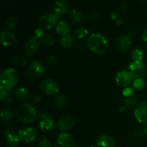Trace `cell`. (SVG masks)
Wrapping results in <instances>:
<instances>
[{
  "label": "cell",
  "mask_w": 147,
  "mask_h": 147,
  "mask_svg": "<svg viewBox=\"0 0 147 147\" xmlns=\"http://www.w3.org/2000/svg\"><path fill=\"white\" fill-rule=\"evenodd\" d=\"M116 24H121L122 21H121V20L120 18H118L117 20H116Z\"/></svg>",
  "instance_id": "60d3db41"
},
{
  "label": "cell",
  "mask_w": 147,
  "mask_h": 147,
  "mask_svg": "<svg viewBox=\"0 0 147 147\" xmlns=\"http://www.w3.org/2000/svg\"><path fill=\"white\" fill-rule=\"evenodd\" d=\"M19 80V73L15 69L8 68L1 74L0 89L11 91Z\"/></svg>",
  "instance_id": "7a4b0ae2"
},
{
  "label": "cell",
  "mask_w": 147,
  "mask_h": 147,
  "mask_svg": "<svg viewBox=\"0 0 147 147\" xmlns=\"http://www.w3.org/2000/svg\"><path fill=\"white\" fill-rule=\"evenodd\" d=\"M133 94V89L131 88H126L123 90V95L125 96V98L126 97H130Z\"/></svg>",
  "instance_id": "e575fe53"
},
{
  "label": "cell",
  "mask_w": 147,
  "mask_h": 147,
  "mask_svg": "<svg viewBox=\"0 0 147 147\" xmlns=\"http://www.w3.org/2000/svg\"><path fill=\"white\" fill-rule=\"evenodd\" d=\"M70 19L75 23H80L84 20V15L78 9H73L70 12Z\"/></svg>",
  "instance_id": "603a6c76"
},
{
  "label": "cell",
  "mask_w": 147,
  "mask_h": 147,
  "mask_svg": "<svg viewBox=\"0 0 147 147\" xmlns=\"http://www.w3.org/2000/svg\"><path fill=\"white\" fill-rule=\"evenodd\" d=\"M142 1H147V0H142Z\"/></svg>",
  "instance_id": "ee69618b"
},
{
  "label": "cell",
  "mask_w": 147,
  "mask_h": 147,
  "mask_svg": "<svg viewBox=\"0 0 147 147\" xmlns=\"http://www.w3.org/2000/svg\"><path fill=\"white\" fill-rule=\"evenodd\" d=\"M58 128L61 131L66 132L70 131L76 125V120L71 115L65 114L62 116L57 121Z\"/></svg>",
  "instance_id": "52a82bcc"
},
{
  "label": "cell",
  "mask_w": 147,
  "mask_h": 147,
  "mask_svg": "<svg viewBox=\"0 0 147 147\" xmlns=\"http://www.w3.org/2000/svg\"><path fill=\"white\" fill-rule=\"evenodd\" d=\"M142 39L147 42V29L144 31L143 34H142Z\"/></svg>",
  "instance_id": "ab89813d"
},
{
  "label": "cell",
  "mask_w": 147,
  "mask_h": 147,
  "mask_svg": "<svg viewBox=\"0 0 147 147\" xmlns=\"http://www.w3.org/2000/svg\"><path fill=\"white\" fill-rule=\"evenodd\" d=\"M46 63H47L49 66L55 65L57 63V58L56 57H55V56H49V57L46 59Z\"/></svg>",
  "instance_id": "836d02e7"
},
{
  "label": "cell",
  "mask_w": 147,
  "mask_h": 147,
  "mask_svg": "<svg viewBox=\"0 0 147 147\" xmlns=\"http://www.w3.org/2000/svg\"><path fill=\"white\" fill-rule=\"evenodd\" d=\"M133 76H131L129 71L122 70L119 72L116 76V84L121 87L127 88L132 83Z\"/></svg>",
  "instance_id": "8fae6325"
},
{
  "label": "cell",
  "mask_w": 147,
  "mask_h": 147,
  "mask_svg": "<svg viewBox=\"0 0 147 147\" xmlns=\"http://www.w3.org/2000/svg\"><path fill=\"white\" fill-rule=\"evenodd\" d=\"M134 116L138 122L147 125V101L142 102L138 105L135 109Z\"/></svg>",
  "instance_id": "7c38bea8"
},
{
  "label": "cell",
  "mask_w": 147,
  "mask_h": 147,
  "mask_svg": "<svg viewBox=\"0 0 147 147\" xmlns=\"http://www.w3.org/2000/svg\"><path fill=\"white\" fill-rule=\"evenodd\" d=\"M134 135L135 137L141 138L142 136V135H143V133H142V132L141 131H136V132H134Z\"/></svg>",
  "instance_id": "f35d334b"
},
{
  "label": "cell",
  "mask_w": 147,
  "mask_h": 147,
  "mask_svg": "<svg viewBox=\"0 0 147 147\" xmlns=\"http://www.w3.org/2000/svg\"><path fill=\"white\" fill-rule=\"evenodd\" d=\"M40 46V42L35 37H32L27 40L24 47V52L28 55H34L38 50Z\"/></svg>",
  "instance_id": "2e32d148"
},
{
  "label": "cell",
  "mask_w": 147,
  "mask_h": 147,
  "mask_svg": "<svg viewBox=\"0 0 147 147\" xmlns=\"http://www.w3.org/2000/svg\"><path fill=\"white\" fill-rule=\"evenodd\" d=\"M55 127L54 120L50 116H46L40 121V129L44 132H50L53 131Z\"/></svg>",
  "instance_id": "e0dca14e"
},
{
  "label": "cell",
  "mask_w": 147,
  "mask_h": 147,
  "mask_svg": "<svg viewBox=\"0 0 147 147\" xmlns=\"http://www.w3.org/2000/svg\"><path fill=\"white\" fill-rule=\"evenodd\" d=\"M60 16L57 15L55 12L49 13V14H42L40 17V24L44 28L47 30H50L54 27H56L57 23L59 22L58 20Z\"/></svg>",
  "instance_id": "277c9868"
},
{
  "label": "cell",
  "mask_w": 147,
  "mask_h": 147,
  "mask_svg": "<svg viewBox=\"0 0 147 147\" xmlns=\"http://www.w3.org/2000/svg\"><path fill=\"white\" fill-rule=\"evenodd\" d=\"M40 88L47 95H51V96L57 94L59 90L58 86L56 84L55 82L50 79L42 80L40 83Z\"/></svg>",
  "instance_id": "4fadbf2b"
},
{
  "label": "cell",
  "mask_w": 147,
  "mask_h": 147,
  "mask_svg": "<svg viewBox=\"0 0 147 147\" xmlns=\"http://www.w3.org/2000/svg\"><path fill=\"white\" fill-rule=\"evenodd\" d=\"M12 63L16 66H24L27 64V60L23 56H16L12 59Z\"/></svg>",
  "instance_id": "4316f807"
},
{
  "label": "cell",
  "mask_w": 147,
  "mask_h": 147,
  "mask_svg": "<svg viewBox=\"0 0 147 147\" xmlns=\"http://www.w3.org/2000/svg\"><path fill=\"white\" fill-rule=\"evenodd\" d=\"M53 147H61V146H53Z\"/></svg>",
  "instance_id": "7bdbcfd3"
},
{
  "label": "cell",
  "mask_w": 147,
  "mask_h": 147,
  "mask_svg": "<svg viewBox=\"0 0 147 147\" xmlns=\"http://www.w3.org/2000/svg\"><path fill=\"white\" fill-rule=\"evenodd\" d=\"M16 23H17V20L13 17H8V18L6 19L5 22H4V24H5L6 27L9 29L14 28L16 25Z\"/></svg>",
  "instance_id": "1f68e13d"
},
{
  "label": "cell",
  "mask_w": 147,
  "mask_h": 147,
  "mask_svg": "<svg viewBox=\"0 0 147 147\" xmlns=\"http://www.w3.org/2000/svg\"><path fill=\"white\" fill-rule=\"evenodd\" d=\"M0 42L4 47H11L17 44V38L13 32L9 30H4L1 33Z\"/></svg>",
  "instance_id": "30bf717a"
},
{
  "label": "cell",
  "mask_w": 147,
  "mask_h": 147,
  "mask_svg": "<svg viewBox=\"0 0 147 147\" xmlns=\"http://www.w3.org/2000/svg\"><path fill=\"white\" fill-rule=\"evenodd\" d=\"M6 1H9V0H6Z\"/></svg>",
  "instance_id": "bcb514c9"
},
{
  "label": "cell",
  "mask_w": 147,
  "mask_h": 147,
  "mask_svg": "<svg viewBox=\"0 0 147 147\" xmlns=\"http://www.w3.org/2000/svg\"><path fill=\"white\" fill-rule=\"evenodd\" d=\"M88 19L90 20H95L98 19V14L96 12H92L88 15Z\"/></svg>",
  "instance_id": "74e56055"
},
{
  "label": "cell",
  "mask_w": 147,
  "mask_h": 147,
  "mask_svg": "<svg viewBox=\"0 0 147 147\" xmlns=\"http://www.w3.org/2000/svg\"><path fill=\"white\" fill-rule=\"evenodd\" d=\"M41 41L42 43L45 45H53L55 42V38L53 35L47 34L46 35L43 36Z\"/></svg>",
  "instance_id": "f546056e"
},
{
  "label": "cell",
  "mask_w": 147,
  "mask_h": 147,
  "mask_svg": "<svg viewBox=\"0 0 147 147\" xmlns=\"http://www.w3.org/2000/svg\"><path fill=\"white\" fill-rule=\"evenodd\" d=\"M16 116L22 123H31L37 118V111L31 104L24 103L20 105L17 109Z\"/></svg>",
  "instance_id": "3957f363"
},
{
  "label": "cell",
  "mask_w": 147,
  "mask_h": 147,
  "mask_svg": "<svg viewBox=\"0 0 147 147\" xmlns=\"http://www.w3.org/2000/svg\"><path fill=\"white\" fill-rule=\"evenodd\" d=\"M114 139L111 136L108 134H104L100 136L96 142L97 147H114L115 146Z\"/></svg>",
  "instance_id": "ac0fdd59"
},
{
  "label": "cell",
  "mask_w": 147,
  "mask_h": 147,
  "mask_svg": "<svg viewBox=\"0 0 147 147\" xmlns=\"http://www.w3.org/2000/svg\"><path fill=\"white\" fill-rule=\"evenodd\" d=\"M88 47L92 53L96 55H103L109 48L107 40L102 34L94 33L88 40Z\"/></svg>",
  "instance_id": "6da1fadb"
},
{
  "label": "cell",
  "mask_w": 147,
  "mask_h": 147,
  "mask_svg": "<svg viewBox=\"0 0 147 147\" xmlns=\"http://www.w3.org/2000/svg\"><path fill=\"white\" fill-rule=\"evenodd\" d=\"M131 45V40L128 35H121L118 37L116 40L115 46L118 51L124 53L130 49Z\"/></svg>",
  "instance_id": "5bb4252c"
},
{
  "label": "cell",
  "mask_w": 147,
  "mask_h": 147,
  "mask_svg": "<svg viewBox=\"0 0 147 147\" xmlns=\"http://www.w3.org/2000/svg\"><path fill=\"white\" fill-rule=\"evenodd\" d=\"M144 133L145 135H146V136H147V125H146V127L144 128Z\"/></svg>",
  "instance_id": "b9f144b4"
},
{
  "label": "cell",
  "mask_w": 147,
  "mask_h": 147,
  "mask_svg": "<svg viewBox=\"0 0 147 147\" xmlns=\"http://www.w3.org/2000/svg\"><path fill=\"white\" fill-rule=\"evenodd\" d=\"M36 38L39 40L40 38H42L43 37V31L41 28H38L34 31V36Z\"/></svg>",
  "instance_id": "d590c367"
},
{
  "label": "cell",
  "mask_w": 147,
  "mask_h": 147,
  "mask_svg": "<svg viewBox=\"0 0 147 147\" xmlns=\"http://www.w3.org/2000/svg\"><path fill=\"white\" fill-rule=\"evenodd\" d=\"M14 113H13L12 111L9 108H3L1 111V121L3 123H7V122L9 121L11 119L13 118Z\"/></svg>",
  "instance_id": "7402d4cb"
},
{
  "label": "cell",
  "mask_w": 147,
  "mask_h": 147,
  "mask_svg": "<svg viewBox=\"0 0 147 147\" xmlns=\"http://www.w3.org/2000/svg\"><path fill=\"white\" fill-rule=\"evenodd\" d=\"M67 103V98L64 95H59L55 98V106L57 109H64Z\"/></svg>",
  "instance_id": "484cf974"
},
{
  "label": "cell",
  "mask_w": 147,
  "mask_h": 147,
  "mask_svg": "<svg viewBox=\"0 0 147 147\" xmlns=\"http://www.w3.org/2000/svg\"><path fill=\"white\" fill-rule=\"evenodd\" d=\"M38 147H52L51 143L46 137L40 138L39 141Z\"/></svg>",
  "instance_id": "d6a6232c"
},
{
  "label": "cell",
  "mask_w": 147,
  "mask_h": 147,
  "mask_svg": "<svg viewBox=\"0 0 147 147\" xmlns=\"http://www.w3.org/2000/svg\"><path fill=\"white\" fill-rule=\"evenodd\" d=\"M88 30L85 27H78L76 30V35L78 39H84L88 34Z\"/></svg>",
  "instance_id": "83f0119b"
},
{
  "label": "cell",
  "mask_w": 147,
  "mask_h": 147,
  "mask_svg": "<svg viewBox=\"0 0 147 147\" xmlns=\"http://www.w3.org/2000/svg\"><path fill=\"white\" fill-rule=\"evenodd\" d=\"M60 44L62 47H65V48H70L75 45L76 41H75V39L73 38V37L67 34V35L63 36L60 38Z\"/></svg>",
  "instance_id": "44dd1931"
},
{
  "label": "cell",
  "mask_w": 147,
  "mask_h": 147,
  "mask_svg": "<svg viewBox=\"0 0 147 147\" xmlns=\"http://www.w3.org/2000/svg\"><path fill=\"white\" fill-rule=\"evenodd\" d=\"M129 70L133 78H136L143 77L146 73V67L142 62L132 61L129 66Z\"/></svg>",
  "instance_id": "9c48e42d"
},
{
  "label": "cell",
  "mask_w": 147,
  "mask_h": 147,
  "mask_svg": "<svg viewBox=\"0 0 147 147\" xmlns=\"http://www.w3.org/2000/svg\"><path fill=\"white\" fill-rule=\"evenodd\" d=\"M131 57L133 61L142 62L144 58V53L140 48H134L131 53Z\"/></svg>",
  "instance_id": "d4e9b609"
},
{
  "label": "cell",
  "mask_w": 147,
  "mask_h": 147,
  "mask_svg": "<svg viewBox=\"0 0 147 147\" xmlns=\"http://www.w3.org/2000/svg\"><path fill=\"white\" fill-rule=\"evenodd\" d=\"M57 141L58 144L61 147H74L76 144L73 136L66 132L60 134L57 136Z\"/></svg>",
  "instance_id": "9a60e30c"
},
{
  "label": "cell",
  "mask_w": 147,
  "mask_h": 147,
  "mask_svg": "<svg viewBox=\"0 0 147 147\" xmlns=\"http://www.w3.org/2000/svg\"><path fill=\"white\" fill-rule=\"evenodd\" d=\"M55 31L57 34L63 37L69 34L70 32V27L67 22L60 21L56 25Z\"/></svg>",
  "instance_id": "ffe728a7"
},
{
  "label": "cell",
  "mask_w": 147,
  "mask_h": 147,
  "mask_svg": "<svg viewBox=\"0 0 147 147\" xmlns=\"http://www.w3.org/2000/svg\"><path fill=\"white\" fill-rule=\"evenodd\" d=\"M14 96L19 100H23L28 98L30 94H29V92L27 89L24 88L20 87L18 88L15 90V92H14Z\"/></svg>",
  "instance_id": "cb8c5ba5"
},
{
  "label": "cell",
  "mask_w": 147,
  "mask_h": 147,
  "mask_svg": "<svg viewBox=\"0 0 147 147\" xmlns=\"http://www.w3.org/2000/svg\"><path fill=\"white\" fill-rule=\"evenodd\" d=\"M32 102L34 103H35V104H37V103H38L41 100V97H40V96H38V95H35V96H34L32 97Z\"/></svg>",
  "instance_id": "8d00e7d4"
},
{
  "label": "cell",
  "mask_w": 147,
  "mask_h": 147,
  "mask_svg": "<svg viewBox=\"0 0 147 147\" xmlns=\"http://www.w3.org/2000/svg\"><path fill=\"white\" fill-rule=\"evenodd\" d=\"M145 82L142 78H136V80H134L133 82V88L135 90H140L144 88Z\"/></svg>",
  "instance_id": "f1b7e54d"
},
{
  "label": "cell",
  "mask_w": 147,
  "mask_h": 147,
  "mask_svg": "<svg viewBox=\"0 0 147 147\" xmlns=\"http://www.w3.org/2000/svg\"><path fill=\"white\" fill-rule=\"evenodd\" d=\"M18 136L20 142L30 144L34 142L37 136V132L32 127H24L18 131Z\"/></svg>",
  "instance_id": "8992f818"
},
{
  "label": "cell",
  "mask_w": 147,
  "mask_h": 147,
  "mask_svg": "<svg viewBox=\"0 0 147 147\" xmlns=\"http://www.w3.org/2000/svg\"><path fill=\"white\" fill-rule=\"evenodd\" d=\"M44 73V67L42 64L38 61H33L29 65L26 76L27 78L34 80L41 77Z\"/></svg>",
  "instance_id": "5b68a950"
},
{
  "label": "cell",
  "mask_w": 147,
  "mask_h": 147,
  "mask_svg": "<svg viewBox=\"0 0 147 147\" xmlns=\"http://www.w3.org/2000/svg\"><path fill=\"white\" fill-rule=\"evenodd\" d=\"M68 11V4L65 0H57L54 5V12L60 17Z\"/></svg>",
  "instance_id": "d6986e66"
},
{
  "label": "cell",
  "mask_w": 147,
  "mask_h": 147,
  "mask_svg": "<svg viewBox=\"0 0 147 147\" xmlns=\"http://www.w3.org/2000/svg\"><path fill=\"white\" fill-rule=\"evenodd\" d=\"M137 101L138 100L136 98L130 96V97L125 98L124 100H123V103H124L125 106H126V107H131V106L136 105Z\"/></svg>",
  "instance_id": "4dcf8cb0"
},
{
  "label": "cell",
  "mask_w": 147,
  "mask_h": 147,
  "mask_svg": "<svg viewBox=\"0 0 147 147\" xmlns=\"http://www.w3.org/2000/svg\"><path fill=\"white\" fill-rule=\"evenodd\" d=\"M90 147H97L96 146H91Z\"/></svg>",
  "instance_id": "f6af8a7d"
},
{
  "label": "cell",
  "mask_w": 147,
  "mask_h": 147,
  "mask_svg": "<svg viewBox=\"0 0 147 147\" xmlns=\"http://www.w3.org/2000/svg\"><path fill=\"white\" fill-rule=\"evenodd\" d=\"M4 136L8 147H19L20 138L14 129L10 127L6 128L4 131Z\"/></svg>",
  "instance_id": "ba28073f"
}]
</instances>
